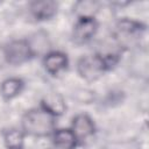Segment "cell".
<instances>
[{
  "label": "cell",
  "instance_id": "cell-11",
  "mask_svg": "<svg viewBox=\"0 0 149 149\" xmlns=\"http://www.w3.org/2000/svg\"><path fill=\"white\" fill-rule=\"evenodd\" d=\"M24 88V81L17 77L5 79L0 84V94L5 100H12L19 97Z\"/></svg>",
  "mask_w": 149,
  "mask_h": 149
},
{
  "label": "cell",
  "instance_id": "cell-8",
  "mask_svg": "<svg viewBox=\"0 0 149 149\" xmlns=\"http://www.w3.org/2000/svg\"><path fill=\"white\" fill-rule=\"evenodd\" d=\"M43 66L51 76H57L69 66V58L62 51H49L43 56Z\"/></svg>",
  "mask_w": 149,
  "mask_h": 149
},
{
  "label": "cell",
  "instance_id": "cell-10",
  "mask_svg": "<svg viewBox=\"0 0 149 149\" xmlns=\"http://www.w3.org/2000/svg\"><path fill=\"white\" fill-rule=\"evenodd\" d=\"M78 141L70 128L56 129L51 135L50 149H76Z\"/></svg>",
  "mask_w": 149,
  "mask_h": 149
},
{
  "label": "cell",
  "instance_id": "cell-9",
  "mask_svg": "<svg viewBox=\"0 0 149 149\" xmlns=\"http://www.w3.org/2000/svg\"><path fill=\"white\" fill-rule=\"evenodd\" d=\"M40 107H42L44 111H47L55 118L63 115L66 111L65 100L62 97V94L58 92H50L45 94L41 100Z\"/></svg>",
  "mask_w": 149,
  "mask_h": 149
},
{
  "label": "cell",
  "instance_id": "cell-5",
  "mask_svg": "<svg viewBox=\"0 0 149 149\" xmlns=\"http://www.w3.org/2000/svg\"><path fill=\"white\" fill-rule=\"evenodd\" d=\"M99 28V23L95 17H78L73 24L72 40L77 44H84L91 41Z\"/></svg>",
  "mask_w": 149,
  "mask_h": 149
},
{
  "label": "cell",
  "instance_id": "cell-12",
  "mask_svg": "<svg viewBox=\"0 0 149 149\" xmlns=\"http://www.w3.org/2000/svg\"><path fill=\"white\" fill-rule=\"evenodd\" d=\"M33 56H44L45 54L49 52V48H50V42H49V37L48 34L44 31H37L35 34H33L30 37L27 38Z\"/></svg>",
  "mask_w": 149,
  "mask_h": 149
},
{
  "label": "cell",
  "instance_id": "cell-1",
  "mask_svg": "<svg viewBox=\"0 0 149 149\" xmlns=\"http://www.w3.org/2000/svg\"><path fill=\"white\" fill-rule=\"evenodd\" d=\"M120 61L119 52L92 54L83 56L77 62V72L86 81H95L105 72L113 69Z\"/></svg>",
  "mask_w": 149,
  "mask_h": 149
},
{
  "label": "cell",
  "instance_id": "cell-14",
  "mask_svg": "<svg viewBox=\"0 0 149 149\" xmlns=\"http://www.w3.org/2000/svg\"><path fill=\"white\" fill-rule=\"evenodd\" d=\"M99 12V3L93 0L77 1L73 6V13L78 17H95Z\"/></svg>",
  "mask_w": 149,
  "mask_h": 149
},
{
  "label": "cell",
  "instance_id": "cell-2",
  "mask_svg": "<svg viewBox=\"0 0 149 149\" xmlns=\"http://www.w3.org/2000/svg\"><path fill=\"white\" fill-rule=\"evenodd\" d=\"M21 129L26 135L34 137L51 136L56 128V118L42 107L28 109L21 119Z\"/></svg>",
  "mask_w": 149,
  "mask_h": 149
},
{
  "label": "cell",
  "instance_id": "cell-4",
  "mask_svg": "<svg viewBox=\"0 0 149 149\" xmlns=\"http://www.w3.org/2000/svg\"><path fill=\"white\" fill-rule=\"evenodd\" d=\"M5 61L10 65H21L34 58L27 38L13 40L3 48Z\"/></svg>",
  "mask_w": 149,
  "mask_h": 149
},
{
  "label": "cell",
  "instance_id": "cell-7",
  "mask_svg": "<svg viewBox=\"0 0 149 149\" xmlns=\"http://www.w3.org/2000/svg\"><path fill=\"white\" fill-rule=\"evenodd\" d=\"M57 9H58V3L52 0L31 1L28 6L30 16L36 21L50 20L57 14Z\"/></svg>",
  "mask_w": 149,
  "mask_h": 149
},
{
  "label": "cell",
  "instance_id": "cell-6",
  "mask_svg": "<svg viewBox=\"0 0 149 149\" xmlns=\"http://www.w3.org/2000/svg\"><path fill=\"white\" fill-rule=\"evenodd\" d=\"M70 129L72 130L73 135L76 136L78 143H81L85 140H87L94 135L95 123L90 115H87L85 113H79L73 116Z\"/></svg>",
  "mask_w": 149,
  "mask_h": 149
},
{
  "label": "cell",
  "instance_id": "cell-13",
  "mask_svg": "<svg viewBox=\"0 0 149 149\" xmlns=\"http://www.w3.org/2000/svg\"><path fill=\"white\" fill-rule=\"evenodd\" d=\"M3 143L7 149H23L26 134L21 128H7L2 133Z\"/></svg>",
  "mask_w": 149,
  "mask_h": 149
},
{
  "label": "cell",
  "instance_id": "cell-3",
  "mask_svg": "<svg viewBox=\"0 0 149 149\" xmlns=\"http://www.w3.org/2000/svg\"><path fill=\"white\" fill-rule=\"evenodd\" d=\"M146 31V24L132 19H120L115 24L114 38L120 48H126L140 40V36Z\"/></svg>",
  "mask_w": 149,
  "mask_h": 149
}]
</instances>
